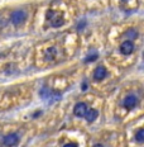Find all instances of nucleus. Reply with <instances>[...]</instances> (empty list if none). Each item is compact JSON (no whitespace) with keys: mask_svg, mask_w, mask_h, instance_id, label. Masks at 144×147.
<instances>
[{"mask_svg":"<svg viewBox=\"0 0 144 147\" xmlns=\"http://www.w3.org/2000/svg\"><path fill=\"white\" fill-rule=\"evenodd\" d=\"M27 17H28V14H27L24 10H17L11 14L10 22L13 23L14 26H20V24L27 20Z\"/></svg>","mask_w":144,"mask_h":147,"instance_id":"f257e3e1","label":"nucleus"},{"mask_svg":"<svg viewBox=\"0 0 144 147\" xmlns=\"http://www.w3.org/2000/svg\"><path fill=\"white\" fill-rule=\"evenodd\" d=\"M106 69L104 66H97L96 69H95V71H94V79L96 81H101V80H104V79L106 78Z\"/></svg>","mask_w":144,"mask_h":147,"instance_id":"0eeeda50","label":"nucleus"},{"mask_svg":"<svg viewBox=\"0 0 144 147\" xmlns=\"http://www.w3.org/2000/svg\"><path fill=\"white\" fill-rule=\"evenodd\" d=\"M97 59V55H91L90 57H87L86 59V62H90V61H95Z\"/></svg>","mask_w":144,"mask_h":147,"instance_id":"f8f14e48","label":"nucleus"},{"mask_svg":"<svg viewBox=\"0 0 144 147\" xmlns=\"http://www.w3.org/2000/svg\"><path fill=\"white\" fill-rule=\"evenodd\" d=\"M97 115H99V112H97L96 109H87L86 114H85V118H86L87 122H94L95 119L97 118Z\"/></svg>","mask_w":144,"mask_h":147,"instance_id":"6e6552de","label":"nucleus"},{"mask_svg":"<svg viewBox=\"0 0 144 147\" xmlns=\"http://www.w3.org/2000/svg\"><path fill=\"white\" fill-rule=\"evenodd\" d=\"M94 147H102V145H95Z\"/></svg>","mask_w":144,"mask_h":147,"instance_id":"2eb2a0df","label":"nucleus"},{"mask_svg":"<svg viewBox=\"0 0 144 147\" xmlns=\"http://www.w3.org/2000/svg\"><path fill=\"white\" fill-rule=\"evenodd\" d=\"M47 18L51 20V24L53 27H61L65 23V19H63L62 14L57 13V11H48Z\"/></svg>","mask_w":144,"mask_h":147,"instance_id":"f03ea898","label":"nucleus"},{"mask_svg":"<svg viewBox=\"0 0 144 147\" xmlns=\"http://www.w3.org/2000/svg\"><path fill=\"white\" fill-rule=\"evenodd\" d=\"M137 104H138V99H137L135 95H128L124 100H123V107L127 108L128 110L134 109L137 107Z\"/></svg>","mask_w":144,"mask_h":147,"instance_id":"20e7f679","label":"nucleus"},{"mask_svg":"<svg viewBox=\"0 0 144 147\" xmlns=\"http://www.w3.org/2000/svg\"><path fill=\"white\" fill-rule=\"evenodd\" d=\"M3 143L7 147H14L19 143V136L17 133H9L7 136H4L3 138Z\"/></svg>","mask_w":144,"mask_h":147,"instance_id":"7ed1b4c3","label":"nucleus"},{"mask_svg":"<svg viewBox=\"0 0 144 147\" xmlns=\"http://www.w3.org/2000/svg\"><path fill=\"white\" fill-rule=\"evenodd\" d=\"M135 140H137V142H139V143H143L144 142V129H143V128H140V129L137 131Z\"/></svg>","mask_w":144,"mask_h":147,"instance_id":"1a4fd4ad","label":"nucleus"},{"mask_svg":"<svg viewBox=\"0 0 144 147\" xmlns=\"http://www.w3.org/2000/svg\"><path fill=\"white\" fill-rule=\"evenodd\" d=\"M3 138H4L3 134H0V147H1V145H3Z\"/></svg>","mask_w":144,"mask_h":147,"instance_id":"4468645a","label":"nucleus"},{"mask_svg":"<svg viewBox=\"0 0 144 147\" xmlns=\"http://www.w3.org/2000/svg\"><path fill=\"white\" fill-rule=\"evenodd\" d=\"M125 36H127L128 38H130V39H135L137 37H138V32H137L135 29H129V30H127Z\"/></svg>","mask_w":144,"mask_h":147,"instance_id":"9b49d317","label":"nucleus"},{"mask_svg":"<svg viewBox=\"0 0 144 147\" xmlns=\"http://www.w3.org/2000/svg\"><path fill=\"white\" fill-rule=\"evenodd\" d=\"M124 1H128V0H124Z\"/></svg>","mask_w":144,"mask_h":147,"instance_id":"dca6fc26","label":"nucleus"},{"mask_svg":"<svg viewBox=\"0 0 144 147\" xmlns=\"http://www.w3.org/2000/svg\"><path fill=\"white\" fill-rule=\"evenodd\" d=\"M63 147H77V145H76V143H67V145H65Z\"/></svg>","mask_w":144,"mask_h":147,"instance_id":"ddd939ff","label":"nucleus"},{"mask_svg":"<svg viewBox=\"0 0 144 147\" xmlns=\"http://www.w3.org/2000/svg\"><path fill=\"white\" fill-rule=\"evenodd\" d=\"M46 57H47L48 60H53L54 57H56V48L51 47L47 50V53H46Z\"/></svg>","mask_w":144,"mask_h":147,"instance_id":"9d476101","label":"nucleus"},{"mask_svg":"<svg viewBox=\"0 0 144 147\" xmlns=\"http://www.w3.org/2000/svg\"><path fill=\"white\" fill-rule=\"evenodd\" d=\"M87 109H88L87 108V104H85V103H77L75 105V108H73V114H75L76 117H78V118H82V117H85Z\"/></svg>","mask_w":144,"mask_h":147,"instance_id":"39448f33","label":"nucleus"},{"mask_svg":"<svg viewBox=\"0 0 144 147\" xmlns=\"http://www.w3.org/2000/svg\"><path fill=\"white\" fill-rule=\"evenodd\" d=\"M134 51V43L131 41H124L120 45V52L123 55H130Z\"/></svg>","mask_w":144,"mask_h":147,"instance_id":"423d86ee","label":"nucleus"}]
</instances>
